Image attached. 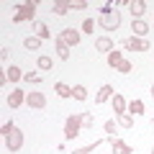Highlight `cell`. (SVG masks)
Instances as JSON below:
<instances>
[{"label": "cell", "mask_w": 154, "mask_h": 154, "mask_svg": "<svg viewBox=\"0 0 154 154\" xmlns=\"http://www.w3.org/2000/svg\"><path fill=\"white\" fill-rule=\"evenodd\" d=\"M128 11H131L134 21H141V16L146 13V3H144V0H131V3H128Z\"/></svg>", "instance_id": "9c48e42d"}, {"label": "cell", "mask_w": 154, "mask_h": 154, "mask_svg": "<svg viewBox=\"0 0 154 154\" xmlns=\"http://www.w3.org/2000/svg\"><path fill=\"white\" fill-rule=\"evenodd\" d=\"M23 80H26V82H33V85H38V82H41V77H38V75H33V72H26V75H23Z\"/></svg>", "instance_id": "1f68e13d"}, {"label": "cell", "mask_w": 154, "mask_h": 154, "mask_svg": "<svg viewBox=\"0 0 154 154\" xmlns=\"http://www.w3.org/2000/svg\"><path fill=\"white\" fill-rule=\"evenodd\" d=\"M152 154H154V146H152Z\"/></svg>", "instance_id": "d590c367"}, {"label": "cell", "mask_w": 154, "mask_h": 154, "mask_svg": "<svg viewBox=\"0 0 154 154\" xmlns=\"http://www.w3.org/2000/svg\"><path fill=\"white\" fill-rule=\"evenodd\" d=\"M33 31H36V36L44 41V38H51V31H49V26H46L44 21H36L33 23Z\"/></svg>", "instance_id": "5bb4252c"}, {"label": "cell", "mask_w": 154, "mask_h": 154, "mask_svg": "<svg viewBox=\"0 0 154 154\" xmlns=\"http://www.w3.org/2000/svg\"><path fill=\"white\" fill-rule=\"evenodd\" d=\"M26 95L28 93H23V90L21 88H16V90H11V95H8V105H11V108H21V105L23 103H26Z\"/></svg>", "instance_id": "8992f818"}, {"label": "cell", "mask_w": 154, "mask_h": 154, "mask_svg": "<svg viewBox=\"0 0 154 154\" xmlns=\"http://www.w3.org/2000/svg\"><path fill=\"white\" fill-rule=\"evenodd\" d=\"M5 146H8V152H21V146H23V131L21 128H13L5 136Z\"/></svg>", "instance_id": "277c9868"}, {"label": "cell", "mask_w": 154, "mask_h": 154, "mask_svg": "<svg viewBox=\"0 0 154 154\" xmlns=\"http://www.w3.org/2000/svg\"><path fill=\"white\" fill-rule=\"evenodd\" d=\"M116 126H118V123L110 118V121H105V126H103V128H105V134H108V136H113V134H116Z\"/></svg>", "instance_id": "f546056e"}, {"label": "cell", "mask_w": 154, "mask_h": 154, "mask_svg": "<svg viewBox=\"0 0 154 154\" xmlns=\"http://www.w3.org/2000/svg\"><path fill=\"white\" fill-rule=\"evenodd\" d=\"M26 105L28 108H46V98L41 93H28L26 95Z\"/></svg>", "instance_id": "30bf717a"}, {"label": "cell", "mask_w": 154, "mask_h": 154, "mask_svg": "<svg viewBox=\"0 0 154 154\" xmlns=\"http://www.w3.org/2000/svg\"><path fill=\"white\" fill-rule=\"evenodd\" d=\"M105 141H108V139H100V141H93V144H88V146H82V149H75L72 154H93L95 149H98L100 144H105Z\"/></svg>", "instance_id": "ffe728a7"}, {"label": "cell", "mask_w": 154, "mask_h": 154, "mask_svg": "<svg viewBox=\"0 0 154 154\" xmlns=\"http://www.w3.org/2000/svg\"><path fill=\"white\" fill-rule=\"evenodd\" d=\"M116 46H113V38L110 36H98L95 38V51H103V54H110Z\"/></svg>", "instance_id": "ba28073f"}, {"label": "cell", "mask_w": 154, "mask_h": 154, "mask_svg": "<svg viewBox=\"0 0 154 154\" xmlns=\"http://www.w3.org/2000/svg\"><path fill=\"white\" fill-rule=\"evenodd\" d=\"M23 46H26L28 51H38V49H41V38H38V36H26V38H23Z\"/></svg>", "instance_id": "ac0fdd59"}, {"label": "cell", "mask_w": 154, "mask_h": 154, "mask_svg": "<svg viewBox=\"0 0 154 154\" xmlns=\"http://www.w3.org/2000/svg\"><path fill=\"white\" fill-rule=\"evenodd\" d=\"M126 108H128V105H126V100H123V95L116 93V95H113V113L121 116V113H126Z\"/></svg>", "instance_id": "9a60e30c"}, {"label": "cell", "mask_w": 154, "mask_h": 154, "mask_svg": "<svg viewBox=\"0 0 154 154\" xmlns=\"http://www.w3.org/2000/svg\"><path fill=\"white\" fill-rule=\"evenodd\" d=\"M8 54H11V49H5V46H3V49H0V59L5 62V59H8Z\"/></svg>", "instance_id": "836d02e7"}, {"label": "cell", "mask_w": 154, "mask_h": 154, "mask_svg": "<svg viewBox=\"0 0 154 154\" xmlns=\"http://www.w3.org/2000/svg\"><path fill=\"white\" fill-rule=\"evenodd\" d=\"M72 98L75 100H88V88L85 85H75L72 88Z\"/></svg>", "instance_id": "603a6c76"}, {"label": "cell", "mask_w": 154, "mask_h": 154, "mask_svg": "<svg viewBox=\"0 0 154 154\" xmlns=\"http://www.w3.org/2000/svg\"><path fill=\"white\" fill-rule=\"evenodd\" d=\"M80 128H82V123H80V113H72L69 118L64 121V139H67V141L77 139V136H80Z\"/></svg>", "instance_id": "7a4b0ae2"}, {"label": "cell", "mask_w": 154, "mask_h": 154, "mask_svg": "<svg viewBox=\"0 0 154 154\" xmlns=\"http://www.w3.org/2000/svg\"><path fill=\"white\" fill-rule=\"evenodd\" d=\"M152 98H154V85H152Z\"/></svg>", "instance_id": "e575fe53"}, {"label": "cell", "mask_w": 154, "mask_h": 154, "mask_svg": "<svg viewBox=\"0 0 154 154\" xmlns=\"http://www.w3.org/2000/svg\"><path fill=\"white\" fill-rule=\"evenodd\" d=\"M54 46H57V57H59V59H69V46H67L59 36L54 38Z\"/></svg>", "instance_id": "2e32d148"}, {"label": "cell", "mask_w": 154, "mask_h": 154, "mask_svg": "<svg viewBox=\"0 0 154 154\" xmlns=\"http://www.w3.org/2000/svg\"><path fill=\"white\" fill-rule=\"evenodd\" d=\"M126 110H128V113H134V116H141L144 113V103H141V100H131Z\"/></svg>", "instance_id": "484cf974"}, {"label": "cell", "mask_w": 154, "mask_h": 154, "mask_svg": "<svg viewBox=\"0 0 154 154\" xmlns=\"http://www.w3.org/2000/svg\"><path fill=\"white\" fill-rule=\"evenodd\" d=\"M51 11H54L57 16H64V13L69 11V0H57L54 5H51Z\"/></svg>", "instance_id": "7402d4cb"}, {"label": "cell", "mask_w": 154, "mask_h": 154, "mask_svg": "<svg viewBox=\"0 0 154 154\" xmlns=\"http://www.w3.org/2000/svg\"><path fill=\"white\" fill-rule=\"evenodd\" d=\"M13 128H16V126H13V121H8V123H3V131H0V134H3V136H8Z\"/></svg>", "instance_id": "d6a6232c"}, {"label": "cell", "mask_w": 154, "mask_h": 154, "mask_svg": "<svg viewBox=\"0 0 154 154\" xmlns=\"http://www.w3.org/2000/svg\"><path fill=\"white\" fill-rule=\"evenodd\" d=\"M121 62H123V57H121V51H110V54H108V64L110 67H116V69H118V64H121Z\"/></svg>", "instance_id": "4316f807"}, {"label": "cell", "mask_w": 154, "mask_h": 154, "mask_svg": "<svg viewBox=\"0 0 154 154\" xmlns=\"http://www.w3.org/2000/svg\"><path fill=\"white\" fill-rule=\"evenodd\" d=\"M113 95H116V90H113V85H103V88H100L98 90V95H95V103H105V100H110V98H113Z\"/></svg>", "instance_id": "7c38bea8"}, {"label": "cell", "mask_w": 154, "mask_h": 154, "mask_svg": "<svg viewBox=\"0 0 154 154\" xmlns=\"http://www.w3.org/2000/svg\"><path fill=\"white\" fill-rule=\"evenodd\" d=\"M93 28H95V21H93V18H85V21H82V31L85 33H93Z\"/></svg>", "instance_id": "4dcf8cb0"}, {"label": "cell", "mask_w": 154, "mask_h": 154, "mask_svg": "<svg viewBox=\"0 0 154 154\" xmlns=\"http://www.w3.org/2000/svg\"><path fill=\"white\" fill-rule=\"evenodd\" d=\"M123 46H126L128 51H149L152 49V44H149L146 38H136V36H128L126 41H123Z\"/></svg>", "instance_id": "5b68a950"}, {"label": "cell", "mask_w": 154, "mask_h": 154, "mask_svg": "<svg viewBox=\"0 0 154 154\" xmlns=\"http://www.w3.org/2000/svg\"><path fill=\"white\" fill-rule=\"evenodd\" d=\"M59 38H62V41H64V44L72 49V46L80 44V31H75V28H64V31L59 33Z\"/></svg>", "instance_id": "52a82bcc"}, {"label": "cell", "mask_w": 154, "mask_h": 154, "mask_svg": "<svg viewBox=\"0 0 154 154\" xmlns=\"http://www.w3.org/2000/svg\"><path fill=\"white\" fill-rule=\"evenodd\" d=\"M108 144L113 146V152H118V154H134V149L128 146V144H123L118 136H108Z\"/></svg>", "instance_id": "8fae6325"}, {"label": "cell", "mask_w": 154, "mask_h": 154, "mask_svg": "<svg viewBox=\"0 0 154 154\" xmlns=\"http://www.w3.org/2000/svg\"><path fill=\"white\" fill-rule=\"evenodd\" d=\"M16 16H13V21L21 23V21H33V16H36V3L33 0H28V3H23V5H16Z\"/></svg>", "instance_id": "3957f363"}, {"label": "cell", "mask_w": 154, "mask_h": 154, "mask_svg": "<svg viewBox=\"0 0 154 154\" xmlns=\"http://www.w3.org/2000/svg\"><path fill=\"white\" fill-rule=\"evenodd\" d=\"M131 31H134V36H136V38H144L149 33V23L146 21H134L131 23Z\"/></svg>", "instance_id": "4fadbf2b"}, {"label": "cell", "mask_w": 154, "mask_h": 154, "mask_svg": "<svg viewBox=\"0 0 154 154\" xmlns=\"http://www.w3.org/2000/svg\"><path fill=\"white\" fill-rule=\"evenodd\" d=\"M5 75H8V80H11V82H18V80H23V75H26V72L21 69V67H16V64H11L5 69Z\"/></svg>", "instance_id": "e0dca14e"}, {"label": "cell", "mask_w": 154, "mask_h": 154, "mask_svg": "<svg viewBox=\"0 0 154 154\" xmlns=\"http://www.w3.org/2000/svg\"><path fill=\"white\" fill-rule=\"evenodd\" d=\"M85 8H88L85 0H69V11H85Z\"/></svg>", "instance_id": "f1b7e54d"}, {"label": "cell", "mask_w": 154, "mask_h": 154, "mask_svg": "<svg viewBox=\"0 0 154 154\" xmlns=\"http://www.w3.org/2000/svg\"><path fill=\"white\" fill-rule=\"evenodd\" d=\"M98 23L105 28V31H116V28L121 26V13L113 11V8H110V3H108V5L100 8V18H98Z\"/></svg>", "instance_id": "6da1fadb"}, {"label": "cell", "mask_w": 154, "mask_h": 154, "mask_svg": "<svg viewBox=\"0 0 154 154\" xmlns=\"http://www.w3.org/2000/svg\"><path fill=\"white\" fill-rule=\"evenodd\" d=\"M118 72H121V75H131V72H134V64H131V62H126V59H123L121 64H118Z\"/></svg>", "instance_id": "83f0119b"}, {"label": "cell", "mask_w": 154, "mask_h": 154, "mask_svg": "<svg viewBox=\"0 0 154 154\" xmlns=\"http://www.w3.org/2000/svg\"><path fill=\"white\" fill-rule=\"evenodd\" d=\"M36 67H38V69H41V72H49L51 67H54V62H51V57L41 54V57H38V59H36Z\"/></svg>", "instance_id": "d6986e66"}, {"label": "cell", "mask_w": 154, "mask_h": 154, "mask_svg": "<svg viewBox=\"0 0 154 154\" xmlns=\"http://www.w3.org/2000/svg\"><path fill=\"white\" fill-rule=\"evenodd\" d=\"M116 123H118V126H123V128H134V116H131V113H121Z\"/></svg>", "instance_id": "cb8c5ba5"}, {"label": "cell", "mask_w": 154, "mask_h": 154, "mask_svg": "<svg viewBox=\"0 0 154 154\" xmlns=\"http://www.w3.org/2000/svg\"><path fill=\"white\" fill-rule=\"evenodd\" d=\"M80 123H82V128H93L95 126V113H80Z\"/></svg>", "instance_id": "d4e9b609"}, {"label": "cell", "mask_w": 154, "mask_h": 154, "mask_svg": "<svg viewBox=\"0 0 154 154\" xmlns=\"http://www.w3.org/2000/svg\"><path fill=\"white\" fill-rule=\"evenodd\" d=\"M54 93L59 95V98H72V88H69V85H64V82H57L54 85Z\"/></svg>", "instance_id": "44dd1931"}]
</instances>
